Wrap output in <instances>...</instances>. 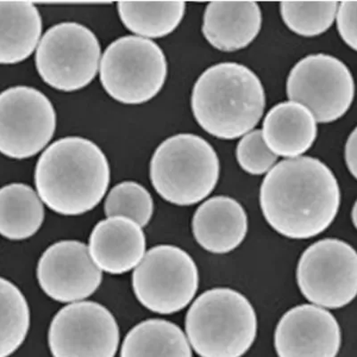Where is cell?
<instances>
[{
	"label": "cell",
	"instance_id": "1",
	"mask_svg": "<svg viewBox=\"0 0 357 357\" xmlns=\"http://www.w3.org/2000/svg\"><path fill=\"white\" fill-rule=\"evenodd\" d=\"M340 199L333 171L311 156L279 162L268 172L260 189L264 219L274 231L293 240L314 238L329 228Z\"/></svg>",
	"mask_w": 357,
	"mask_h": 357
},
{
	"label": "cell",
	"instance_id": "2",
	"mask_svg": "<svg viewBox=\"0 0 357 357\" xmlns=\"http://www.w3.org/2000/svg\"><path fill=\"white\" fill-rule=\"evenodd\" d=\"M37 193L54 212L79 215L93 209L106 195L110 167L94 142L66 137L52 143L37 162Z\"/></svg>",
	"mask_w": 357,
	"mask_h": 357
},
{
	"label": "cell",
	"instance_id": "3",
	"mask_svg": "<svg viewBox=\"0 0 357 357\" xmlns=\"http://www.w3.org/2000/svg\"><path fill=\"white\" fill-rule=\"evenodd\" d=\"M266 108L259 77L241 63H216L203 72L191 94V109L201 128L215 138H241L256 128Z\"/></svg>",
	"mask_w": 357,
	"mask_h": 357
},
{
	"label": "cell",
	"instance_id": "4",
	"mask_svg": "<svg viewBox=\"0 0 357 357\" xmlns=\"http://www.w3.org/2000/svg\"><path fill=\"white\" fill-rule=\"evenodd\" d=\"M190 345L200 357H242L257 334V317L243 294L229 288L202 293L185 319Z\"/></svg>",
	"mask_w": 357,
	"mask_h": 357
},
{
	"label": "cell",
	"instance_id": "5",
	"mask_svg": "<svg viewBox=\"0 0 357 357\" xmlns=\"http://www.w3.org/2000/svg\"><path fill=\"white\" fill-rule=\"evenodd\" d=\"M218 153L208 142L191 133H181L161 143L153 154L151 180L167 202L195 205L215 189L220 178Z\"/></svg>",
	"mask_w": 357,
	"mask_h": 357
},
{
	"label": "cell",
	"instance_id": "6",
	"mask_svg": "<svg viewBox=\"0 0 357 357\" xmlns=\"http://www.w3.org/2000/svg\"><path fill=\"white\" fill-rule=\"evenodd\" d=\"M168 66L164 51L151 40L119 38L105 50L100 77L107 93L127 105L146 103L161 91Z\"/></svg>",
	"mask_w": 357,
	"mask_h": 357
},
{
	"label": "cell",
	"instance_id": "7",
	"mask_svg": "<svg viewBox=\"0 0 357 357\" xmlns=\"http://www.w3.org/2000/svg\"><path fill=\"white\" fill-rule=\"evenodd\" d=\"M101 47L93 31L78 22L54 25L41 38L35 55L38 73L57 91L88 86L100 69Z\"/></svg>",
	"mask_w": 357,
	"mask_h": 357
},
{
	"label": "cell",
	"instance_id": "8",
	"mask_svg": "<svg viewBox=\"0 0 357 357\" xmlns=\"http://www.w3.org/2000/svg\"><path fill=\"white\" fill-rule=\"evenodd\" d=\"M199 274L195 261L181 248L159 245L145 254L132 274L140 304L156 314L183 310L195 298Z\"/></svg>",
	"mask_w": 357,
	"mask_h": 357
},
{
	"label": "cell",
	"instance_id": "9",
	"mask_svg": "<svg viewBox=\"0 0 357 357\" xmlns=\"http://www.w3.org/2000/svg\"><path fill=\"white\" fill-rule=\"evenodd\" d=\"M286 91L289 101L307 107L317 123H330L349 110L355 98V82L341 60L326 54H314L293 67Z\"/></svg>",
	"mask_w": 357,
	"mask_h": 357
},
{
	"label": "cell",
	"instance_id": "10",
	"mask_svg": "<svg viewBox=\"0 0 357 357\" xmlns=\"http://www.w3.org/2000/svg\"><path fill=\"white\" fill-rule=\"evenodd\" d=\"M296 282L312 305L325 309L346 307L357 292L355 248L337 238L315 242L298 261Z\"/></svg>",
	"mask_w": 357,
	"mask_h": 357
},
{
	"label": "cell",
	"instance_id": "11",
	"mask_svg": "<svg viewBox=\"0 0 357 357\" xmlns=\"http://www.w3.org/2000/svg\"><path fill=\"white\" fill-rule=\"evenodd\" d=\"M56 114L38 89L15 86L0 93V153L13 159L30 158L49 144Z\"/></svg>",
	"mask_w": 357,
	"mask_h": 357
},
{
	"label": "cell",
	"instance_id": "12",
	"mask_svg": "<svg viewBox=\"0 0 357 357\" xmlns=\"http://www.w3.org/2000/svg\"><path fill=\"white\" fill-rule=\"evenodd\" d=\"M119 342L114 315L95 302H75L62 308L49 331L53 357H114Z\"/></svg>",
	"mask_w": 357,
	"mask_h": 357
},
{
	"label": "cell",
	"instance_id": "13",
	"mask_svg": "<svg viewBox=\"0 0 357 357\" xmlns=\"http://www.w3.org/2000/svg\"><path fill=\"white\" fill-rule=\"evenodd\" d=\"M37 277L50 298L75 303L89 298L101 284L102 271L92 260L87 245L63 241L50 245L40 258Z\"/></svg>",
	"mask_w": 357,
	"mask_h": 357
},
{
	"label": "cell",
	"instance_id": "14",
	"mask_svg": "<svg viewBox=\"0 0 357 357\" xmlns=\"http://www.w3.org/2000/svg\"><path fill=\"white\" fill-rule=\"evenodd\" d=\"M340 346L341 331L336 318L315 305L289 309L274 333L279 357H337Z\"/></svg>",
	"mask_w": 357,
	"mask_h": 357
},
{
	"label": "cell",
	"instance_id": "15",
	"mask_svg": "<svg viewBox=\"0 0 357 357\" xmlns=\"http://www.w3.org/2000/svg\"><path fill=\"white\" fill-rule=\"evenodd\" d=\"M88 248L101 271L123 274L136 268L145 256L146 237L132 220L107 218L95 226Z\"/></svg>",
	"mask_w": 357,
	"mask_h": 357
},
{
	"label": "cell",
	"instance_id": "16",
	"mask_svg": "<svg viewBox=\"0 0 357 357\" xmlns=\"http://www.w3.org/2000/svg\"><path fill=\"white\" fill-rule=\"evenodd\" d=\"M248 229L244 207L227 196L206 200L192 219L194 238L200 247L213 254H227L240 247Z\"/></svg>",
	"mask_w": 357,
	"mask_h": 357
},
{
	"label": "cell",
	"instance_id": "17",
	"mask_svg": "<svg viewBox=\"0 0 357 357\" xmlns=\"http://www.w3.org/2000/svg\"><path fill=\"white\" fill-rule=\"evenodd\" d=\"M262 21V11L256 2H211L204 13L202 33L215 49L234 52L257 39Z\"/></svg>",
	"mask_w": 357,
	"mask_h": 357
},
{
	"label": "cell",
	"instance_id": "18",
	"mask_svg": "<svg viewBox=\"0 0 357 357\" xmlns=\"http://www.w3.org/2000/svg\"><path fill=\"white\" fill-rule=\"evenodd\" d=\"M317 132L311 112L293 101L282 102L268 112L261 130L268 149L286 159L307 153L317 140Z\"/></svg>",
	"mask_w": 357,
	"mask_h": 357
},
{
	"label": "cell",
	"instance_id": "19",
	"mask_svg": "<svg viewBox=\"0 0 357 357\" xmlns=\"http://www.w3.org/2000/svg\"><path fill=\"white\" fill-rule=\"evenodd\" d=\"M43 20L28 1H0V65L27 59L39 45Z\"/></svg>",
	"mask_w": 357,
	"mask_h": 357
},
{
	"label": "cell",
	"instance_id": "20",
	"mask_svg": "<svg viewBox=\"0 0 357 357\" xmlns=\"http://www.w3.org/2000/svg\"><path fill=\"white\" fill-rule=\"evenodd\" d=\"M121 357H192V350L178 325L162 319H151L129 331L123 340Z\"/></svg>",
	"mask_w": 357,
	"mask_h": 357
},
{
	"label": "cell",
	"instance_id": "21",
	"mask_svg": "<svg viewBox=\"0 0 357 357\" xmlns=\"http://www.w3.org/2000/svg\"><path fill=\"white\" fill-rule=\"evenodd\" d=\"M43 201L36 191L22 183L0 189V234L8 240L22 241L39 231L44 221Z\"/></svg>",
	"mask_w": 357,
	"mask_h": 357
},
{
	"label": "cell",
	"instance_id": "22",
	"mask_svg": "<svg viewBox=\"0 0 357 357\" xmlns=\"http://www.w3.org/2000/svg\"><path fill=\"white\" fill-rule=\"evenodd\" d=\"M124 26L144 39H159L174 33L184 18L183 1L126 2L117 4Z\"/></svg>",
	"mask_w": 357,
	"mask_h": 357
},
{
	"label": "cell",
	"instance_id": "23",
	"mask_svg": "<svg viewBox=\"0 0 357 357\" xmlns=\"http://www.w3.org/2000/svg\"><path fill=\"white\" fill-rule=\"evenodd\" d=\"M31 314L17 286L0 277V357L13 355L26 339Z\"/></svg>",
	"mask_w": 357,
	"mask_h": 357
},
{
	"label": "cell",
	"instance_id": "24",
	"mask_svg": "<svg viewBox=\"0 0 357 357\" xmlns=\"http://www.w3.org/2000/svg\"><path fill=\"white\" fill-rule=\"evenodd\" d=\"M337 1L282 2L280 15L286 26L299 36L317 37L329 30L335 21Z\"/></svg>",
	"mask_w": 357,
	"mask_h": 357
},
{
	"label": "cell",
	"instance_id": "25",
	"mask_svg": "<svg viewBox=\"0 0 357 357\" xmlns=\"http://www.w3.org/2000/svg\"><path fill=\"white\" fill-rule=\"evenodd\" d=\"M154 213L151 193L135 181H123L116 185L105 201L107 218H124L144 227Z\"/></svg>",
	"mask_w": 357,
	"mask_h": 357
},
{
	"label": "cell",
	"instance_id": "26",
	"mask_svg": "<svg viewBox=\"0 0 357 357\" xmlns=\"http://www.w3.org/2000/svg\"><path fill=\"white\" fill-rule=\"evenodd\" d=\"M236 156L242 170L251 175L267 174L278 160L264 142L261 130H251L241 137Z\"/></svg>",
	"mask_w": 357,
	"mask_h": 357
},
{
	"label": "cell",
	"instance_id": "27",
	"mask_svg": "<svg viewBox=\"0 0 357 357\" xmlns=\"http://www.w3.org/2000/svg\"><path fill=\"white\" fill-rule=\"evenodd\" d=\"M356 1H343L337 5L335 20L337 31L347 46L356 50Z\"/></svg>",
	"mask_w": 357,
	"mask_h": 357
},
{
	"label": "cell",
	"instance_id": "28",
	"mask_svg": "<svg viewBox=\"0 0 357 357\" xmlns=\"http://www.w3.org/2000/svg\"><path fill=\"white\" fill-rule=\"evenodd\" d=\"M345 161L349 173L356 178V130L354 129L347 140Z\"/></svg>",
	"mask_w": 357,
	"mask_h": 357
},
{
	"label": "cell",
	"instance_id": "29",
	"mask_svg": "<svg viewBox=\"0 0 357 357\" xmlns=\"http://www.w3.org/2000/svg\"><path fill=\"white\" fill-rule=\"evenodd\" d=\"M352 216H353V222H354V225H356V206H354V208H353V213H352Z\"/></svg>",
	"mask_w": 357,
	"mask_h": 357
}]
</instances>
